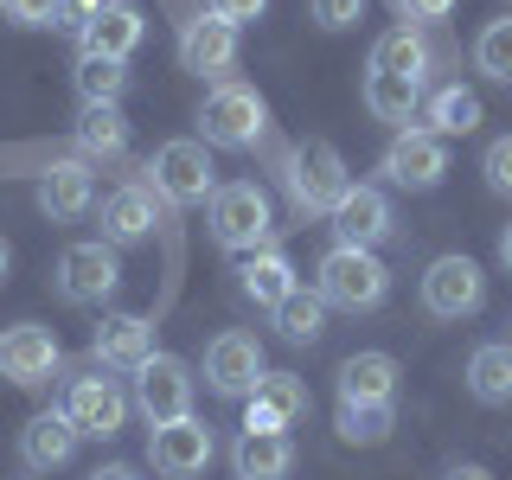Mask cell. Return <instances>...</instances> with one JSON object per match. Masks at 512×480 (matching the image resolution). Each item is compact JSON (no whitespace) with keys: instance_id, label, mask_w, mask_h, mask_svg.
I'll return each instance as SVG.
<instances>
[{"instance_id":"obj_4","label":"cell","mask_w":512,"mask_h":480,"mask_svg":"<svg viewBox=\"0 0 512 480\" xmlns=\"http://www.w3.org/2000/svg\"><path fill=\"white\" fill-rule=\"evenodd\" d=\"M212 237H218V250H237V256L263 250V237H269V192L256 180L218 186L212 192Z\"/></svg>"},{"instance_id":"obj_31","label":"cell","mask_w":512,"mask_h":480,"mask_svg":"<svg viewBox=\"0 0 512 480\" xmlns=\"http://www.w3.org/2000/svg\"><path fill=\"white\" fill-rule=\"evenodd\" d=\"M77 148L96 154V160H116L128 148V122H122V109H84L77 116Z\"/></svg>"},{"instance_id":"obj_35","label":"cell","mask_w":512,"mask_h":480,"mask_svg":"<svg viewBox=\"0 0 512 480\" xmlns=\"http://www.w3.org/2000/svg\"><path fill=\"white\" fill-rule=\"evenodd\" d=\"M480 173H487V186H493V192H506V199H512V135H500V141L487 148Z\"/></svg>"},{"instance_id":"obj_38","label":"cell","mask_w":512,"mask_h":480,"mask_svg":"<svg viewBox=\"0 0 512 480\" xmlns=\"http://www.w3.org/2000/svg\"><path fill=\"white\" fill-rule=\"evenodd\" d=\"M269 0H212V13L218 20H231V26H244V20H256V13H263Z\"/></svg>"},{"instance_id":"obj_3","label":"cell","mask_w":512,"mask_h":480,"mask_svg":"<svg viewBox=\"0 0 512 480\" xmlns=\"http://www.w3.org/2000/svg\"><path fill=\"white\" fill-rule=\"evenodd\" d=\"M263 128H269V103L250 84H237V77H224V84L205 96V109H199L205 148H237V154H244V148L263 141Z\"/></svg>"},{"instance_id":"obj_2","label":"cell","mask_w":512,"mask_h":480,"mask_svg":"<svg viewBox=\"0 0 512 480\" xmlns=\"http://www.w3.org/2000/svg\"><path fill=\"white\" fill-rule=\"evenodd\" d=\"M314 295L327 308H346V314H372L384 295H391V269L378 263V250H352V244H333L320 256V276H314Z\"/></svg>"},{"instance_id":"obj_36","label":"cell","mask_w":512,"mask_h":480,"mask_svg":"<svg viewBox=\"0 0 512 480\" xmlns=\"http://www.w3.org/2000/svg\"><path fill=\"white\" fill-rule=\"evenodd\" d=\"M13 26H58V0H0Z\"/></svg>"},{"instance_id":"obj_19","label":"cell","mask_w":512,"mask_h":480,"mask_svg":"<svg viewBox=\"0 0 512 480\" xmlns=\"http://www.w3.org/2000/svg\"><path fill=\"white\" fill-rule=\"evenodd\" d=\"M90 205H96V186H90V167H84V160H58L52 173H39V212L52 218V224L84 218Z\"/></svg>"},{"instance_id":"obj_12","label":"cell","mask_w":512,"mask_h":480,"mask_svg":"<svg viewBox=\"0 0 512 480\" xmlns=\"http://www.w3.org/2000/svg\"><path fill=\"white\" fill-rule=\"evenodd\" d=\"M263 346H256V333H218L212 346H205V384H212L218 397H250L256 384H263Z\"/></svg>"},{"instance_id":"obj_29","label":"cell","mask_w":512,"mask_h":480,"mask_svg":"<svg viewBox=\"0 0 512 480\" xmlns=\"http://www.w3.org/2000/svg\"><path fill=\"white\" fill-rule=\"evenodd\" d=\"M128 90V64L116 58H77V96H84V109H116Z\"/></svg>"},{"instance_id":"obj_39","label":"cell","mask_w":512,"mask_h":480,"mask_svg":"<svg viewBox=\"0 0 512 480\" xmlns=\"http://www.w3.org/2000/svg\"><path fill=\"white\" fill-rule=\"evenodd\" d=\"M96 7H103V0H58V26H77V32H84L96 20Z\"/></svg>"},{"instance_id":"obj_23","label":"cell","mask_w":512,"mask_h":480,"mask_svg":"<svg viewBox=\"0 0 512 480\" xmlns=\"http://www.w3.org/2000/svg\"><path fill=\"white\" fill-rule=\"evenodd\" d=\"M397 397V359L391 352H352L340 365V404H391Z\"/></svg>"},{"instance_id":"obj_5","label":"cell","mask_w":512,"mask_h":480,"mask_svg":"<svg viewBox=\"0 0 512 480\" xmlns=\"http://www.w3.org/2000/svg\"><path fill=\"white\" fill-rule=\"evenodd\" d=\"M148 173H154V192L167 205H205L218 192V167H212L205 141H167V148H154Z\"/></svg>"},{"instance_id":"obj_24","label":"cell","mask_w":512,"mask_h":480,"mask_svg":"<svg viewBox=\"0 0 512 480\" xmlns=\"http://www.w3.org/2000/svg\"><path fill=\"white\" fill-rule=\"evenodd\" d=\"M154 186H116L103 199V244H141L154 231Z\"/></svg>"},{"instance_id":"obj_8","label":"cell","mask_w":512,"mask_h":480,"mask_svg":"<svg viewBox=\"0 0 512 480\" xmlns=\"http://www.w3.org/2000/svg\"><path fill=\"white\" fill-rule=\"evenodd\" d=\"M135 410L148 416L154 429L192 416V365L173 359V352H154V359L135 372Z\"/></svg>"},{"instance_id":"obj_34","label":"cell","mask_w":512,"mask_h":480,"mask_svg":"<svg viewBox=\"0 0 512 480\" xmlns=\"http://www.w3.org/2000/svg\"><path fill=\"white\" fill-rule=\"evenodd\" d=\"M308 13H314L320 32H346V26H359L365 0H308Z\"/></svg>"},{"instance_id":"obj_1","label":"cell","mask_w":512,"mask_h":480,"mask_svg":"<svg viewBox=\"0 0 512 480\" xmlns=\"http://www.w3.org/2000/svg\"><path fill=\"white\" fill-rule=\"evenodd\" d=\"M282 186L295 199L301 218H333V205L352 192V173H346V154L333 141H295L282 160Z\"/></svg>"},{"instance_id":"obj_21","label":"cell","mask_w":512,"mask_h":480,"mask_svg":"<svg viewBox=\"0 0 512 480\" xmlns=\"http://www.w3.org/2000/svg\"><path fill=\"white\" fill-rule=\"evenodd\" d=\"M237 288H244V301H256V308L276 314L301 282H295V263H288L282 250H250V256H244V269H237Z\"/></svg>"},{"instance_id":"obj_28","label":"cell","mask_w":512,"mask_h":480,"mask_svg":"<svg viewBox=\"0 0 512 480\" xmlns=\"http://www.w3.org/2000/svg\"><path fill=\"white\" fill-rule=\"evenodd\" d=\"M423 122H429V135H474L480 128V96L474 90H461V84H442L436 96L423 103Z\"/></svg>"},{"instance_id":"obj_11","label":"cell","mask_w":512,"mask_h":480,"mask_svg":"<svg viewBox=\"0 0 512 480\" xmlns=\"http://www.w3.org/2000/svg\"><path fill=\"white\" fill-rule=\"evenodd\" d=\"M148 461L160 480H199L212 468V429L199 416H180V423H160L148 436Z\"/></svg>"},{"instance_id":"obj_43","label":"cell","mask_w":512,"mask_h":480,"mask_svg":"<svg viewBox=\"0 0 512 480\" xmlns=\"http://www.w3.org/2000/svg\"><path fill=\"white\" fill-rule=\"evenodd\" d=\"M7 263H13V250H7V237H0V276H7Z\"/></svg>"},{"instance_id":"obj_6","label":"cell","mask_w":512,"mask_h":480,"mask_svg":"<svg viewBox=\"0 0 512 480\" xmlns=\"http://www.w3.org/2000/svg\"><path fill=\"white\" fill-rule=\"evenodd\" d=\"M487 301V276H480L474 256H436L423 269V314L436 320H468Z\"/></svg>"},{"instance_id":"obj_25","label":"cell","mask_w":512,"mask_h":480,"mask_svg":"<svg viewBox=\"0 0 512 480\" xmlns=\"http://www.w3.org/2000/svg\"><path fill=\"white\" fill-rule=\"evenodd\" d=\"M365 109H372V122L410 128L423 116V84L416 77H391V71H365Z\"/></svg>"},{"instance_id":"obj_13","label":"cell","mask_w":512,"mask_h":480,"mask_svg":"<svg viewBox=\"0 0 512 480\" xmlns=\"http://www.w3.org/2000/svg\"><path fill=\"white\" fill-rule=\"evenodd\" d=\"M58 365V333L39 327V320H20V327L0 333V378L7 384H45Z\"/></svg>"},{"instance_id":"obj_37","label":"cell","mask_w":512,"mask_h":480,"mask_svg":"<svg viewBox=\"0 0 512 480\" xmlns=\"http://www.w3.org/2000/svg\"><path fill=\"white\" fill-rule=\"evenodd\" d=\"M391 7L404 13V26H436V20L455 13V0H391Z\"/></svg>"},{"instance_id":"obj_22","label":"cell","mask_w":512,"mask_h":480,"mask_svg":"<svg viewBox=\"0 0 512 480\" xmlns=\"http://www.w3.org/2000/svg\"><path fill=\"white\" fill-rule=\"evenodd\" d=\"M231 468H237V480H288L295 474V442H288L282 429H269V436L244 429L237 448H231Z\"/></svg>"},{"instance_id":"obj_32","label":"cell","mask_w":512,"mask_h":480,"mask_svg":"<svg viewBox=\"0 0 512 480\" xmlns=\"http://www.w3.org/2000/svg\"><path fill=\"white\" fill-rule=\"evenodd\" d=\"M474 64L493 77V84H512V13H506V20H487V26H480Z\"/></svg>"},{"instance_id":"obj_33","label":"cell","mask_w":512,"mask_h":480,"mask_svg":"<svg viewBox=\"0 0 512 480\" xmlns=\"http://www.w3.org/2000/svg\"><path fill=\"white\" fill-rule=\"evenodd\" d=\"M340 436L359 448H378L391 436V404H340Z\"/></svg>"},{"instance_id":"obj_9","label":"cell","mask_w":512,"mask_h":480,"mask_svg":"<svg viewBox=\"0 0 512 480\" xmlns=\"http://www.w3.org/2000/svg\"><path fill=\"white\" fill-rule=\"evenodd\" d=\"M378 173L404 192H429V186H442V173H448V141L429 135V128H397V141L384 148Z\"/></svg>"},{"instance_id":"obj_10","label":"cell","mask_w":512,"mask_h":480,"mask_svg":"<svg viewBox=\"0 0 512 480\" xmlns=\"http://www.w3.org/2000/svg\"><path fill=\"white\" fill-rule=\"evenodd\" d=\"M64 416H71L77 436L109 442V436H122V423H128V397H122L116 378L90 372V378H71V391H64Z\"/></svg>"},{"instance_id":"obj_15","label":"cell","mask_w":512,"mask_h":480,"mask_svg":"<svg viewBox=\"0 0 512 480\" xmlns=\"http://www.w3.org/2000/svg\"><path fill=\"white\" fill-rule=\"evenodd\" d=\"M391 237V199L378 186H352L340 205H333V244L352 250H378Z\"/></svg>"},{"instance_id":"obj_27","label":"cell","mask_w":512,"mask_h":480,"mask_svg":"<svg viewBox=\"0 0 512 480\" xmlns=\"http://www.w3.org/2000/svg\"><path fill=\"white\" fill-rule=\"evenodd\" d=\"M372 71L416 77V84H423V71H429V39H423L416 26H391V32L372 45Z\"/></svg>"},{"instance_id":"obj_17","label":"cell","mask_w":512,"mask_h":480,"mask_svg":"<svg viewBox=\"0 0 512 480\" xmlns=\"http://www.w3.org/2000/svg\"><path fill=\"white\" fill-rule=\"evenodd\" d=\"M180 64L199 77H224L237 64V26L218 20V13H199V20L180 26Z\"/></svg>"},{"instance_id":"obj_40","label":"cell","mask_w":512,"mask_h":480,"mask_svg":"<svg viewBox=\"0 0 512 480\" xmlns=\"http://www.w3.org/2000/svg\"><path fill=\"white\" fill-rule=\"evenodd\" d=\"M442 480H493V474H487V468H474V461H461V468H448Z\"/></svg>"},{"instance_id":"obj_30","label":"cell","mask_w":512,"mask_h":480,"mask_svg":"<svg viewBox=\"0 0 512 480\" xmlns=\"http://www.w3.org/2000/svg\"><path fill=\"white\" fill-rule=\"evenodd\" d=\"M276 327H282V340H295V346H314L320 333H327V301L314 295V288H295V295L276 308Z\"/></svg>"},{"instance_id":"obj_14","label":"cell","mask_w":512,"mask_h":480,"mask_svg":"<svg viewBox=\"0 0 512 480\" xmlns=\"http://www.w3.org/2000/svg\"><path fill=\"white\" fill-rule=\"evenodd\" d=\"M90 352L109 372H141L154 359V320L148 314H103L90 333Z\"/></svg>"},{"instance_id":"obj_7","label":"cell","mask_w":512,"mask_h":480,"mask_svg":"<svg viewBox=\"0 0 512 480\" xmlns=\"http://www.w3.org/2000/svg\"><path fill=\"white\" fill-rule=\"evenodd\" d=\"M122 282V263H116V244H71L58 256V295L71 301V308H103L109 295H116Z\"/></svg>"},{"instance_id":"obj_26","label":"cell","mask_w":512,"mask_h":480,"mask_svg":"<svg viewBox=\"0 0 512 480\" xmlns=\"http://www.w3.org/2000/svg\"><path fill=\"white\" fill-rule=\"evenodd\" d=\"M468 391L474 404H512V340H487L468 352Z\"/></svg>"},{"instance_id":"obj_42","label":"cell","mask_w":512,"mask_h":480,"mask_svg":"<svg viewBox=\"0 0 512 480\" xmlns=\"http://www.w3.org/2000/svg\"><path fill=\"white\" fill-rule=\"evenodd\" d=\"M500 263L512 269V224H506V231H500Z\"/></svg>"},{"instance_id":"obj_16","label":"cell","mask_w":512,"mask_h":480,"mask_svg":"<svg viewBox=\"0 0 512 480\" xmlns=\"http://www.w3.org/2000/svg\"><path fill=\"white\" fill-rule=\"evenodd\" d=\"M141 39H148V20H141V7H128V0H103L96 20L77 32L84 58H116V64H128V52H135Z\"/></svg>"},{"instance_id":"obj_41","label":"cell","mask_w":512,"mask_h":480,"mask_svg":"<svg viewBox=\"0 0 512 480\" xmlns=\"http://www.w3.org/2000/svg\"><path fill=\"white\" fill-rule=\"evenodd\" d=\"M90 480H141V474H135V468H122V461H109V468H96Z\"/></svg>"},{"instance_id":"obj_18","label":"cell","mask_w":512,"mask_h":480,"mask_svg":"<svg viewBox=\"0 0 512 480\" xmlns=\"http://www.w3.org/2000/svg\"><path fill=\"white\" fill-rule=\"evenodd\" d=\"M301 410H308V384L295 372H263V384H256L250 404H244V429L269 436V429H288Z\"/></svg>"},{"instance_id":"obj_20","label":"cell","mask_w":512,"mask_h":480,"mask_svg":"<svg viewBox=\"0 0 512 480\" xmlns=\"http://www.w3.org/2000/svg\"><path fill=\"white\" fill-rule=\"evenodd\" d=\"M77 442H84V436L71 429V416H64V410H39L20 429V455H26V468H39V474L64 468V461L77 455Z\"/></svg>"}]
</instances>
